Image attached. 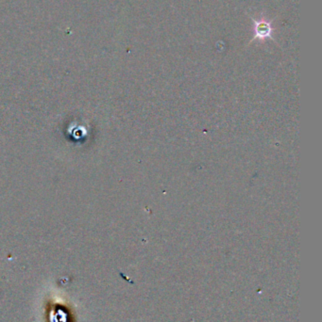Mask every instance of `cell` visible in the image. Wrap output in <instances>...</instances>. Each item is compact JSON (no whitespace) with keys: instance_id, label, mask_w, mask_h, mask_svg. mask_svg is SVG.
<instances>
[{"instance_id":"obj_1","label":"cell","mask_w":322,"mask_h":322,"mask_svg":"<svg viewBox=\"0 0 322 322\" xmlns=\"http://www.w3.org/2000/svg\"><path fill=\"white\" fill-rule=\"evenodd\" d=\"M253 21V30H254V37L251 40L250 44L254 41H266V40H272L277 43V40L274 38L273 33L275 31L273 28V21L276 19L273 18L271 20L268 19L265 15H261L258 19L250 15Z\"/></svg>"}]
</instances>
